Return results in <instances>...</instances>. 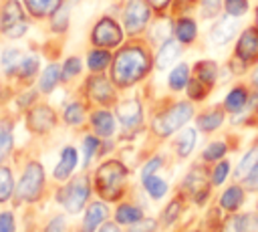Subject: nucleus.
<instances>
[{
    "instance_id": "obj_36",
    "label": "nucleus",
    "mask_w": 258,
    "mask_h": 232,
    "mask_svg": "<svg viewBox=\"0 0 258 232\" xmlns=\"http://www.w3.org/2000/svg\"><path fill=\"white\" fill-rule=\"evenodd\" d=\"M115 216H117V222H121V224H133V222L141 220L143 212H141L139 208H135V206L123 204V206H119V208H117Z\"/></svg>"
},
{
    "instance_id": "obj_39",
    "label": "nucleus",
    "mask_w": 258,
    "mask_h": 232,
    "mask_svg": "<svg viewBox=\"0 0 258 232\" xmlns=\"http://www.w3.org/2000/svg\"><path fill=\"white\" fill-rule=\"evenodd\" d=\"M12 190H14L12 171L8 167H0V202H6L12 196Z\"/></svg>"
},
{
    "instance_id": "obj_6",
    "label": "nucleus",
    "mask_w": 258,
    "mask_h": 232,
    "mask_svg": "<svg viewBox=\"0 0 258 232\" xmlns=\"http://www.w3.org/2000/svg\"><path fill=\"white\" fill-rule=\"evenodd\" d=\"M89 180L87 176H77L73 178V182H69V186H64L58 194H56V200L64 206L67 212L71 214H77L83 210V206L87 204V198H89Z\"/></svg>"
},
{
    "instance_id": "obj_44",
    "label": "nucleus",
    "mask_w": 258,
    "mask_h": 232,
    "mask_svg": "<svg viewBox=\"0 0 258 232\" xmlns=\"http://www.w3.org/2000/svg\"><path fill=\"white\" fill-rule=\"evenodd\" d=\"M228 171H230V163L228 161H220L212 171V184H216V186L224 184V180L228 178Z\"/></svg>"
},
{
    "instance_id": "obj_46",
    "label": "nucleus",
    "mask_w": 258,
    "mask_h": 232,
    "mask_svg": "<svg viewBox=\"0 0 258 232\" xmlns=\"http://www.w3.org/2000/svg\"><path fill=\"white\" fill-rule=\"evenodd\" d=\"M222 232H244V224H242V216H230L224 222Z\"/></svg>"
},
{
    "instance_id": "obj_17",
    "label": "nucleus",
    "mask_w": 258,
    "mask_h": 232,
    "mask_svg": "<svg viewBox=\"0 0 258 232\" xmlns=\"http://www.w3.org/2000/svg\"><path fill=\"white\" fill-rule=\"evenodd\" d=\"M77 161H79V153H77V149L73 147V145H67L62 151H60V159H58V163H56V167H54V180H67L71 173H73V169L77 167Z\"/></svg>"
},
{
    "instance_id": "obj_42",
    "label": "nucleus",
    "mask_w": 258,
    "mask_h": 232,
    "mask_svg": "<svg viewBox=\"0 0 258 232\" xmlns=\"http://www.w3.org/2000/svg\"><path fill=\"white\" fill-rule=\"evenodd\" d=\"M228 151V145L224 141H212L206 149H204V159L206 161H218L220 157H224Z\"/></svg>"
},
{
    "instance_id": "obj_24",
    "label": "nucleus",
    "mask_w": 258,
    "mask_h": 232,
    "mask_svg": "<svg viewBox=\"0 0 258 232\" xmlns=\"http://www.w3.org/2000/svg\"><path fill=\"white\" fill-rule=\"evenodd\" d=\"M24 56H26V54H24L20 48H6V50L2 52V59H0L4 73H6L8 77H16V73H18V69H20Z\"/></svg>"
},
{
    "instance_id": "obj_1",
    "label": "nucleus",
    "mask_w": 258,
    "mask_h": 232,
    "mask_svg": "<svg viewBox=\"0 0 258 232\" xmlns=\"http://www.w3.org/2000/svg\"><path fill=\"white\" fill-rule=\"evenodd\" d=\"M151 65V54L143 44H125L115 52L111 61V81L119 89L133 87L135 83L147 77Z\"/></svg>"
},
{
    "instance_id": "obj_7",
    "label": "nucleus",
    "mask_w": 258,
    "mask_h": 232,
    "mask_svg": "<svg viewBox=\"0 0 258 232\" xmlns=\"http://www.w3.org/2000/svg\"><path fill=\"white\" fill-rule=\"evenodd\" d=\"M151 6L145 0H127V4L123 6V28L127 34L137 36L141 34L151 18Z\"/></svg>"
},
{
    "instance_id": "obj_34",
    "label": "nucleus",
    "mask_w": 258,
    "mask_h": 232,
    "mask_svg": "<svg viewBox=\"0 0 258 232\" xmlns=\"http://www.w3.org/2000/svg\"><path fill=\"white\" fill-rule=\"evenodd\" d=\"M38 67H40L38 56L36 54H26L24 61H22V65H20V69H18V73H16V77L28 81V79H32L38 73Z\"/></svg>"
},
{
    "instance_id": "obj_45",
    "label": "nucleus",
    "mask_w": 258,
    "mask_h": 232,
    "mask_svg": "<svg viewBox=\"0 0 258 232\" xmlns=\"http://www.w3.org/2000/svg\"><path fill=\"white\" fill-rule=\"evenodd\" d=\"M179 212H181V198H175V200L169 204V208L165 210V214H163V222H165V224H171V222L179 216Z\"/></svg>"
},
{
    "instance_id": "obj_37",
    "label": "nucleus",
    "mask_w": 258,
    "mask_h": 232,
    "mask_svg": "<svg viewBox=\"0 0 258 232\" xmlns=\"http://www.w3.org/2000/svg\"><path fill=\"white\" fill-rule=\"evenodd\" d=\"M12 149V123L8 119L0 121V161Z\"/></svg>"
},
{
    "instance_id": "obj_32",
    "label": "nucleus",
    "mask_w": 258,
    "mask_h": 232,
    "mask_svg": "<svg viewBox=\"0 0 258 232\" xmlns=\"http://www.w3.org/2000/svg\"><path fill=\"white\" fill-rule=\"evenodd\" d=\"M242 202H244V192H242V188H238V186L228 188V190L222 194V200H220L222 208H226V210H238V208L242 206Z\"/></svg>"
},
{
    "instance_id": "obj_48",
    "label": "nucleus",
    "mask_w": 258,
    "mask_h": 232,
    "mask_svg": "<svg viewBox=\"0 0 258 232\" xmlns=\"http://www.w3.org/2000/svg\"><path fill=\"white\" fill-rule=\"evenodd\" d=\"M153 230H155V222L153 220H137L129 228V232H153Z\"/></svg>"
},
{
    "instance_id": "obj_31",
    "label": "nucleus",
    "mask_w": 258,
    "mask_h": 232,
    "mask_svg": "<svg viewBox=\"0 0 258 232\" xmlns=\"http://www.w3.org/2000/svg\"><path fill=\"white\" fill-rule=\"evenodd\" d=\"M143 186H145L147 194H149L153 200H159V198H163V196L167 194V182L161 180V178H157L155 173L143 178Z\"/></svg>"
},
{
    "instance_id": "obj_3",
    "label": "nucleus",
    "mask_w": 258,
    "mask_h": 232,
    "mask_svg": "<svg viewBox=\"0 0 258 232\" xmlns=\"http://www.w3.org/2000/svg\"><path fill=\"white\" fill-rule=\"evenodd\" d=\"M127 178V169L121 161L117 159H109L105 161L95 176L97 182V190L105 200H117L123 194V184Z\"/></svg>"
},
{
    "instance_id": "obj_26",
    "label": "nucleus",
    "mask_w": 258,
    "mask_h": 232,
    "mask_svg": "<svg viewBox=\"0 0 258 232\" xmlns=\"http://www.w3.org/2000/svg\"><path fill=\"white\" fill-rule=\"evenodd\" d=\"M189 83V67L185 63H179L177 67H173L169 71V77H167V85L171 91H183Z\"/></svg>"
},
{
    "instance_id": "obj_51",
    "label": "nucleus",
    "mask_w": 258,
    "mask_h": 232,
    "mask_svg": "<svg viewBox=\"0 0 258 232\" xmlns=\"http://www.w3.org/2000/svg\"><path fill=\"white\" fill-rule=\"evenodd\" d=\"M244 182H246V188H248V190H252V192L258 190V161H256V165L250 169V173L244 178Z\"/></svg>"
},
{
    "instance_id": "obj_11",
    "label": "nucleus",
    "mask_w": 258,
    "mask_h": 232,
    "mask_svg": "<svg viewBox=\"0 0 258 232\" xmlns=\"http://www.w3.org/2000/svg\"><path fill=\"white\" fill-rule=\"evenodd\" d=\"M26 125L32 133H46L56 125V113L48 105H34L26 113Z\"/></svg>"
},
{
    "instance_id": "obj_10",
    "label": "nucleus",
    "mask_w": 258,
    "mask_h": 232,
    "mask_svg": "<svg viewBox=\"0 0 258 232\" xmlns=\"http://www.w3.org/2000/svg\"><path fill=\"white\" fill-rule=\"evenodd\" d=\"M234 59L244 67L258 61V26H248L242 30L234 48Z\"/></svg>"
},
{
    "instance_id": "obj_54",
    "label": "nucleus",
    "mask_w": 258,
    "mask_h": 232,
    "mask_svg": "<svg viewBox=\"0 0 258 232\" xmlns=\"http://www.w3.org/2000/svg\"><path fill=\"white\" fill-rule=\"evenodd\" d=\"M34 99H36V93H28V95H20V97H18V105H20V107H28V105H30V103H32Z\"/></svg>"
},
{
    "instance_id": "obj_28",
    "label": "nucleus",
    "mask_w": 258,
    "mask_h": 232,
    "mask_svg": "<svg viewBox=\"0 0 258 232\" xmlns=\"http://www.w3.org/2000/svg\"><path fill=\"white\" fill-rule=\"evenodd\" d=\"M173 145H175V151H177L179 157H187V155L191 153L194 145H196V129L185 127V129L177 135V139L173 141Z\"/></svg>"
},
{
    "instance_id": "obj_53",
    "label": "nucleus",
    "mask_w": 258,
    "mask_h": 232,
    "mask_svg": "<svg viewBox=\"0 0 258 232\" xmlns=\"http://www.w3.org/2000/svg\"><path fill=\"white\" fill-rule=\"evenodd\" d=\"M44 232H64V218H62V216L52 218V220L48 222V226H46Z\"/></svg>"
},
{
    "instance_id": "obj_27",
    "label": "nucleus",
    "mask_w": 258,
    "mask_h": 232,
    "mask_svg": "<svg viewBox=\"0 0 258 232\" xmlns=\"http://www.w3.org/2000/svg\"><path fill=\"white\" fill-rule=\"evenodd\" d=\"M62 119H64L67 125H73V127L83 125L85 119H87V109H85V105H83L81 101H71V103L64 107V111H62Z\"/></svg>"
},
{
    "instance_id": "obj_14",
    "label": "nucleus",
    "mask_w": 258,
    "mask_h": 232,
    "mask_svg": "<svg viewBox=\"0 0 258 232\" xmlns=\"http://www.w3.org/2000/svg\"><path fill=\"white\" fill-rule=\"evenodd\" d=\"M179 54H181V42L177 38H167L159 44V50L153 59V67L159 71H165L179 59Z\"/></svg>"
},
{
    "instance_id": "obj_21",
    "label": "nucleus",
    "mask_w": 258,
    "mask_h": 232,
    "mask_svg": "<svg viewBox=\"0 0 258 232\" xmlns=\"http://www.w3.org/2000/svg\"><path fill=\"white\" fill-rule=\"evenodd\" d=\"M60 81H62V77H60V65L50 63V65H46L44 71L40 73L38 91L44 93V95H48V93H52V91L56 89V85H58Z\"/></svg>"
},
{
    "instance_id": "obj_4",
    "label": "nucleus",
    "mask_w": 258,
    "mask_h": 232,
    "mask_svg": "<svg viewBox=\"0 0 258 232\" xmlns=\"http://www.w3.org/2000/svg\"><path fill=\"white\" fill-rule=\"evenodd\" d=\"M0 28L8 38H20L28 32L26 8L18 0H8L0 12Z\"/></svg>"
},
{
    "instance_id": "obj_47",
    "label": "nucleus",
    "mask_w": 258,
    "mask_h": 232,
    "mask_svg": "<svg viewBox=\"0 0 258 232\" xmlns=\"http://www.w3.org/2000/svg\"><path fill=\"white\" fill-rule=\"evenodd\" d=\"M161 163H163V161H161V157H151V159L143 165V169H141V180H143V178H147V176H153V173L161 167Z\"/></svg>"
},
{
    "instance_id": "obj_22",
    "label": "nucleus",
    "mask_w": 258,
    "mask_h": 232,
    "mask_svg": "<svg viewBox=\"0 0 258 232\" xmlns=\"http://www.w3.org/2000/svg\"><path fill=\"white\" fill-rule=\"evenodd\" d=\"M196 123H198V129H200V131H206V133L216 131V129L224 123V109L212 107V109L200 113L198 119H196Z\"/></svg>"
},
{
    "instance_id": "obj_40",
    "label": "nucleus",
    "mask_w": 258,
    "mask_h": 232,
    "mask_svg": "<svg viewBox=\"0 0 258 232\" xmlns=\"http://www.w3.org/2000/svg\"><path fill=\"white\" fill-rule=\"evenodd\" d=\"M198 4H200V14H202V18H204V20H210V18H218L224 0H200Z\"/></svg>"
},
{
    "instance_id": "obj_18",
    "label": "nucleus",
    "mask_w": 258,
    "mask_h": 232,
    "mask_svg": "<svg viewBox=\"0 0 258 232\" xmlns=\"http://www.w3.org/2000/svg\"><path fill=\"white\" fill-rule=\"evenodd\" d=\"M64 0H22L26 12L34 18H46V16H52L60 6H62Z\"/></svg>"
},
{
    "instance_id": "obj_8",
    "label": "nucleus",
    "mask_w": 258,
    "mask_h": 232,
    "mask_svg": "<svg viewBox=\"0 0 258 232\" xmlns=\"http://www.w3.org/2000/svg\"><path fill=\"white\" fill-rule=\"evenodd\" d=\"M42 184H44V169H42V165L36 163V161H30L24 167V173L20 178L16 194H18L20 200L34 202V200H38V196L42 192Z\"/></svg>"
},
{
    "instance_id": "obj_30",
    "label": "nucleus",
    "mask_w": 258,
    "mask_h": 232,
    "mask_svg": "<svg viewBox=\"0 0 258 232\" xmlns=\"http://www.w3.org/2000/svg\"><path fill=\"white\" fill-rule=\"evenodd\" d=\"M171 32H173V22L165 16H161L159 20L153 22V28H151V38L153 42H163L167 38H171Z\"/></svg>"
},
{
    "instance_id": "obj_50",
    "label": "nucleus",
    "mask_w": 258,
    "mask_h": 232,
    "mask_svg": "<svg viewBox=\"0 0 258 232\" xmlns=\"http://www.w3.org/2000/svg\"><path fill=\"white\" fill-rule=\"evenodd\" d=\"M242 224H244V232H256L258 230V216L256 214H244Z\"/></svg>"
},
{
    "instance_id": "obj_57",
    "label": "nucleus",
    "mask_w": 258,
    "mask_h": 232,
    "mask_svg": "<svg viewBox=\"0 0 258 232\" xmlns=\"http://www.w3.org/2000/svg\"><path fill=\"white\" fill-rule=\"evenodd\" d=\"M256 20H258V8H256Z\"/></svg>"
},
{
    "instance_id": "obj_55",
    "label": "nucleus",
    "mask_w": 258,
    "mask_h": 232,
    "mask_svg": "<svg viewBox=\"0 0 258 232\" xmlns=\"http://www.w3.org/2000/svg\"><path fill=\"white\" fill-rule=\"evenodd\" d=\"M99 232H121V230H119V226H117L115 222H105Z\"/></svg>"
},
{
    "instance_id": "obj_13",
    "label": "nucleus",
    "mask_w": 258,
    "mask_h": 232,
    "mask_svg": "<svg viewBox=\"0 0 258 232\" xmlns=\"http://www.w3.org/2000/svg\"><path fill=\"white\" fill-rule=\"evenodd\" d=\"M115 115L125 129H137L143 123V107L137 99H125L117 103Z\"/></svg>"
},
{
    "instance_id": "obj_23",
    "label": "nucleus",
    "mask_w": 258,
    "mask_h": 232,
    "mask_svg": "<svg viewBox=\"0 0 258 232\" xmlns=\"http://www.w3.org/2000/svg\"><path fill=\"white\" fill-rule=\"evenodd\" d=\"M111 61H113V56H111L109 48H99V46H95V48L89 50V54H87V67H89L91 73H103V71L111 65Z\"/></svg>"
},
{
    "instance_id": "obj_38",
    "label": "nucleus",
    "mask_w": 258,
    "mask_h": 232,
    "mask_svg": "<svg viewBox=\"0 0 258 232\" xmlns=\"http://www.w3.org/2000/svg\"><path fill=\"white\" fill-rule=\"evenodd\" d=\"M185 91H187L189 101H202V99H206V97H208V93H210L212 89H210V87H206V85H204L202 81H198L196 77H189V83H187Z\"/></svg>"
},
{
    "instance_id": "obj_41",
    "label": "nucleus",
    "mask_w": 258,
    "mask_h": 232,
    "mask_svg": "<svg viewBox=\"0 0 258 232\" xmlns=\"http://www.w3.org/2000/svg\"><path fill=\"white\" fill-rule=\"evenodd\" d=\"M99 147H101L99 137H95V135H85V137H83V157H85V165H89V161L95 157V153H97Z\"/></svg>"
},
{
    "instance_id": "obj_29",
    "label": "nucleus",
    "mask_w": 258,
    "mask_h": 232,
    "mask_svg": "<svg viewBox=\"0 0 258 232\" xmlns=\"http://www.w3.org/2000/svg\"><path fill=\"white\" fill-rule=\"evenodd\" d=\"M71 6H73V0H64L62 6L50 16V26L54 32H64L69 28V14H71Z\"/></svg>"
},
{
    "instance_id": "obj_35",
    "label": "nucleus",
    "mask_w": 258,
    "mask_h": 232,
    "mask_svg": "<svg viewBox=\"0 0 258 232\" xmlns=\"http://www.w3.org/2000/svg\"><path fill=\"white\" fill-rule=\"evenodd\" d=\"M81 71H83L81 59H79V56H69V59L64 61V65L60 67V77H62L64 83H69V81H73L75 77H79Z\"/></svg>"
},
{
    "instance_id": "obj_9",
    "label": "nucleus",
    "mask_w": 258,
    "mask_h": 232,
    "mask_svg": "<svg viewBox=\"0 0 258 232\" xmlns=\"http://www.w3.org/2000/svg\"><path fill=\"white\" fill-rule=\"evenodd\" d=\"M85 91L87 97L97 105H111L115 101V83L101 73H93L85 81Z\"/></svg>"
},
{
    "instance_id": "obj_52",
    "label": "nucleus",
    "mask_w": 258,
    "mask_h": 232,
    "mask_svg": "<svg viewBox=\"0 0 258 232\" xmlns=\"http://www.w3.org/2000/svg\"><path fill=\"white\" fill-rule=\"evenodd\" d=\"M145 2L151 6V10H153V12L163 14V12H165V10L171 6V2H173V0H145Z\"/></svg>"
},
{
    "instance_id": "obj_15",
    "label": "nucleus",
    "mask_w": 258,
    "mask_h": 232,
    "mask_svg": "<svg viewBox=\"0 0 258 232\" xmlns=\"http://www.w3.org/2000/svg\"><path fill=\"white\" fill-rule=\"evenodd\" d=\"M248 103H250L248 89L244 85H236V87L230 89V93L224 99V111H228L232 115H238V113H242L248 107Z\"/></svg>"
},
{
    "instance_id": "obj_43",
    "label": "nucleus",
    "mask_w": 258,
    "mask_h": 232,
    "mask_svg": "<svg viewBox=\"0 0 258 232\" xmlns=\"http://www.w3.org/2000/svg\"><path fill=\"white\" fill-rule=\"evenodd\" d=\"M248 8H250V2L248 0H224V10L230 16L240 18V16H244L248 12Z\"/></svg>"
},
{
    "instance_id": "obj_20",
    "label": "nucleus",
    "mask_w": 258,
    "mask_h": 232,
    "mask_svg": "<svg viewBox=\"0 0 258 232\" xmlns=\"http://www.w3.org/2000/svg\"><path fill=\"white\" fill-rule=\"evenodd\" d=\"M218 73H220V67H218L216 61L206 59V61H198V63L194 65V77H196L198 81H202V83H204L206 87H210V89L216 85Z\"/></svg>"
},
{
    "instance_id": "obj_16",
    "label": "nucleus",
    "mask_w": 258,
    "mask_h": 232,
    "mask_svg": "<svg viewBox=\"0 0 258 232\" xmlns=\"http://www.w3.org/2000/svg\"><path fill=\"white\" fill-rule=\"evenodd\" d=\"M91 125H93V131L103 139H109L115 133V117L107 109H99L91 113Z\"/></svg>"
},
{
    "instance_id": "obj_49",
    "label": "nucleus",
    "mask_w": 258,
    "mask_h": 232,
    "mask_svg": "<svg viewBox=\"0 0 258 232\" xmlns=\"http://www.w3.org/2000/svg\"><path fill=\"white\" fill-rule=\"evenodd\" d=\"M0 232H14V216L10 212L0 214Z\"/></svg>"
},
{
    "instance_id": "obj_2",
    "label": "nucleus",
    "mask_w": 258,
    "mask_h": 232,
    "mask_svg": "<svg viewBox=\"0 0 258 232\" xmlns=\"http://www.w3.org/2000/svg\"><path fill=\"white\" fill-rule=\"evenodd\" d=\"M194 117V105L191 101H177L171 107L157 113L151 121V131L157 137H169L177 129H181L189 119Z\"/></svg>"
},
{
    "instance_id": "obj_5",
    "label": "nucleus",
    "mask_w": 258,
    "mask_h": 232,
    "mask_svg": "<svg viewBox=\"0 0 258 232\" xmlns=\"http://www.w3.org/2000/svg\"><path fill=\"white\" fill-rule=\"evenodd\" d=\"M123 36L125 32L121 24L111 16H101L91 30V42L99 48H117L121 46Z\"/></svg>"
},
{
    "instance_id": "obj_25",
    "label": "nucleus",
    "mask_w": 258,
    "mask_h": 232,
    "mask_svg": "<svg viewBox=\"0 0 258 232\" xmlns=\"http://www.w3.org/2000/svg\"><path fill=\"white\" fill-rule=\"evenodd\" d=\"M107 218V206L103 204H93L89 206L87 214H85V220H83V232H95L97 226Z\"/></svg>"
},
{
    "instance_id": "obj_33",
    "label": "nucleus",
    "mask_w": 258,
    "mask_h": 232,
    "mask_svg": "<svg viewBox=\"0 0 258 232\" xmlns=\"http://www.w3.org/2000/svg\"><path fill=\"white\" fill-rule=\"evenodd\" d=\"M256 161H258V147L254 145V147L248 149V151L244 153V157L240 159V163H238V167H236V178H238V180H244V178L250 173V169L256 165Z\"/></svg>"
},
{
    "instance_id": "obj_12",
    "label": "nucleus",
    "mask_w": 258,
    "mask_h": 232,
    "mask_svg": "<svg viewBox=\"0 0 258 232\" xmlns=\"http://www.w3.org/2000/svg\"><path fill=\"white\" fill-rule=\"evenodd\" d=\"M236 32H238V18L230 16V14H224L210 28V42L214 46H226L228 42L234 40Z\"/></svg>"
},
{
    "instance_id": "obj_19",
    "label": "nucleus",
    "mask_w": 258,
    "mask_h": 232,
    "mask_svg": "<svg viewBox=\"0 0 258 232\" xmlns=\"http://www.w3.org/2000/svg\"><path fill=\"white\" fill-rule=\"evenodd\" d=\"M173 34L181 44H191L198 36V24L191 16H179L173 22Z\"/></svg>"
},
{
    "instance_id": "obj_56",
    "label": "nucleus",
    "mask_w": 258,
    "mask_h": 232,
    "mask_svg": "<svg viewBox=\"0 0 258 232\" xmlns=\"http://www.w3.org/2000/svg\"><path fill=\"white\" fill-rule=\"evenodd\" d=\"M252 83H254V87L258 89V67H256V71H254V75H252Z\"/></svg>"
}]
</instances>
